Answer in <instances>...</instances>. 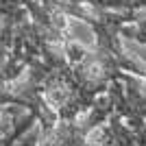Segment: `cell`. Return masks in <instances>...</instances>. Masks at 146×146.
<instances>
[{"mask_svg":"<svg viewBox=\"0 0 146 146\" xmlns=\"http://www.w3.org/2000/svg\"><path fill=\"white\" fill-rule=\"evenodd\" d=\"M72 2H85V5L118 13H142L146 9V0H72Z\"/></svg>","mask_w":146,"mask_h":146,"instance_id":"1","label":"cell"},{"mask_svg":"<svg viewBox=\"0 0 146 146\" xmlns=\"http://www.w3.org/2000/svg\"><path fill=\"white\" fill-rule=\"evenodd\" d=\"M120 37H124V39H133V42L146 46V15L137 22V24L124 26V29L120 31Z\"/></svg>","mask_w":146,"mask_h":146,"instance_id":"2","label":"cell"}]
</instances>
